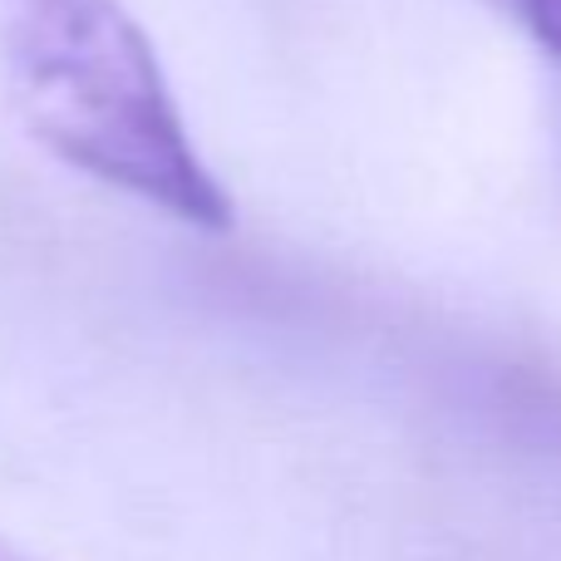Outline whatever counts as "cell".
Masks as SVG:
<instances>
[{
  "label": "cell",
  "instance_id": "cell-2",
  "mask_svg": "<svg viewBox=\"0 0 561 561\" xmlns=\"http://www.w3.org/2000/svg\"><path fill=\"white\" fill-rule=\"evenodd\" d=\"M503 5L523 20V30L542 49L547 69H552V79L561 89V0H503Z\"/></svg>",
  "mask_w": 561,
  "mask_h": 561
},
{
  "label": "cell",
  "instance_id": "cell-3",
  "mask_svg": "<svg viewBox=\"0 0 561 561\" xmlns=\"http://www.w3.org/2000/svg\"><path fill=\"white\" fill-rule=\"evenodd\" d=\"M0 561H35V557H25V552H20V547H10L5 537H0Z\"/></svg>",
  "mask_w": 561,
  "mask_h": 561
},
{
  "label": "cell",
  "instance_id": "cell-1",
  "mask_svg": "<svg viewBox=\"0 0 561 561\" xmlns=\"http://www.w3.org/2000/svg\"><path fill=\"white\" fill-rule=\"evenodd\" d=\"M0 65L20 124L59 163L207 237L232 232V193L124 0H0Z\"/></svg>",
  "mask_w": 561,
  "mask_h": 561
},
{
  "label": "cell",
  "instance_id": "cell-4",
  "mask_svg": "<svg viewBox=\"0 0 561 561\" xmlns=\"http://www.w3.org/2000/svg\"><path fill=\"white\" fill-rule=\"evenodd\" d=\"M497 5H503V0H497Z\"/></svg>",
  "mask_w": 561,
  "mask_h": 561
}]
</instances>
